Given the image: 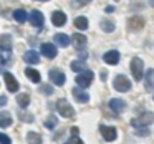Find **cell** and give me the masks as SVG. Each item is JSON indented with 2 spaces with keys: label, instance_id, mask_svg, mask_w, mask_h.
<instances>
[{
  "label": "cell",
  "instance_id": "cell-6",
  "mask_svg": "<svg viewBox=\"0 0 154 144\" xmlns=\"http://www.w3.org/2000/svg\"><path fill=\"white\" fill-rule=\"evenodd\" d=\"M50 80L51 83H55L57 86H63L65 81H66V76H65V73L61 70H58V68H53V70H50Z\"/></svg>",
  "mask_w": 154,
  "mask_h": 144
},
{
  "label": "cell",
  "instance_id": "cell-39",
  "mask_svg": "<svg viewBox=\"0 0 154 144\" xmlns=\"http://www.w3.org/2000/svg\"><path fill=\"white\" fill-rule=\"evenodd\" d=\"M151 5H152V7H154V0H151Z\"/></svg>",
  "mask_w": 154,
  "mask_h": 144
},
{
  "label": "cell",
  "instance_id": "cell-33",
  "mask_svg": "<svg viewBox=\"0 0 154 144\" xmlns=\"http://www.w3.org/2000/svg\"><path fill=\"white\" fill-rule=\"evenodd\" d=\"M90 2H91V0H73V4H75V5H80V7H81V5L90 4Z\"/></svg>",
  "mask_w": 154,
  "mask_h": 144
},
{
  "label": "cell",
  "instance_id": "cell-32",
  "mask_svg": "<svg viewBox=\"0 0 154 144\" xmlns=\"http://www.w3.org/2000/svg\"><path fill=\"white\" fill-rule=\"evenodd\" d=\"M65 144H83V141L80 139V137H76V136H73V137H70V139L66 141Z\"/></svg>",
  "mask_w": 154,
  "mask_h": 144
},
{
  "label": "cell",
  "instance_id": "cell-12",
  "mask_svg": "<svg viewBox=\"0 0 154 144\" xmlns=\"http://www.w3.org/2000/svg\"><path fill=\"white\" fill-rule=\"evenodd\" d=\"M144 88H146L147 93L154 91V70L152 68H149L146 71V75H144Z\"/></svg>",
  "mask_w": 154,
  "mask_h": 144
},
{
  "label": "cell",
  "instance_id": "cell-34",
  "mask_svg": "<svg viewBox=\"0 0 154 144\" xmlns=\"http://www.w3.org/2000/svg\"><path fill=\"white\" fill-rule=\"evenodd\" d=\"M42 91H43L45 94H50V93H53V90H51V88L48 86V84H43V86H42Z\"/></svg>",
  "mask_w": 154,
  "mask_h": 144
},
{
  "label": "cell",
  "instance_id": "cell-25",
  "mask_svg": "<svg viewBox=\"0 0 154 144\" xmlns=\"http://www.w3.org/2000/svg\"><path fill=\"white\" fill-rule=\"evenodd\" d=\"M75 27L78 30H86L88 28V18L86 17H76L75 18Z\"/></svg>",
  "mask_w": 154,
  "mask_h": 144
},
{
  "label": "cell",
  "instance_id": "cell-4",
  "mask_svg": "<svg viewBox=\"0 0 154 144\" xmlns=\"http://www.w3.org/2000/svg\"><path fill=\"white\" fill-rule=\"evenodd\" d=\"M113 86H114V90L119 91V93H126L131 88V81L128 80V76H124V75H118L113 81Z\"/></svg>",
  "mask_w": 154,
  "mask_h": 144
},
{
  "label": "cell",
  "instance_id": "cell-31",
  "mask_svg": "<svg viewBox=\"0 0 154 144\" xmlns=\"http://www.w3.org/2000/svg\"><path fill=\"white\" fill-rule=\"evenodd\" d=\"M0 144H12V141H10V137H8L7 134L0 133Z\"/></svg>",
  "mask_w": 154,
  "mask_h": 144
},
{
  "label": "cell",
  "instance_id": "cell-14",
  "mask_svg": "<svg viewBox=\"0 0 154 144\" xmlns=\"http://www.w3.org/2000/svg\"><path fill=\"white\" fill-rule=\"evenodd\" d=\"M23 60H25V63H28V65H37L38 61H40V55L35 50H28V51H25Z\"/></svg>",
  "mask_w": 154,
  "mask_h": 144
},
{
  "label": "cell",
  "instance_id": "cell-10",
  "mask_svg": "<svg viewBox=\"0 0 154 144\" xmlns=\"http://www.w3.org/2000/svg\"><path fill=\"white\" fill-rule=\"evenodd\" d=\"M28 20H30V23L33 25L35 28H42L43 27V14L42 12H38V10H32V14H30V17H28Z\"/></svg>",
  "mask_w": 154,
  "mask_h": 144
},
{
  "label": "cell",
  "instance_id": "cell-37",
  "mask_svg": "<svg viewBox=\"0 0 154 144\" xmlns=\"http://www.w3.org/2000/svg\"><path fill=\"white\" fill-rule=\"evenodd\" d=\"M106 78H108V73H106V71H103V73H101V80L106 81Z\"/></svg>",
  "mask_w": 154,
  "mask_h": 144
},
{
  "label": "cell",
  "instance_id": "cell-7",
  "mask_svg": "<svg viewBox=\"0 0 154 144\" xmlns=\"http://www.w3.org/2000/svg\"><path fill=\"white\" fill-rule=\"evenodd\" d=\"M4 80H5V84H7V90L10 91V93H17L18 88H20V84H18L17 78H15L12 73L5 71V73H4Z\"/></svg>",
  "mask_w": 154,
  "mask_h": 144
},
{
  "label": "cell",
  "instance_id": "cell-19",
  "mask_svg": "<svg viewBox=\"0 0 154 144\" xmlns=\"http://www.w3.org/2000/svg\"><path fill=\"white\" fill-rule=\"evenodd\" d=\"M12 63V50L0 48V65H10Z\"/></svg>",
  "mask_w": 154,
  "mask_h": 144
},
{
  "label": "cell",
  "instance_id": "cell-26",
  "mask_svg": "<svg viewBox=\"0 0 154 144\" xmlns=\"http://www.w3.org/2000/svg\"><path fill=\"white\" fill-rule=\"evenodd\" d=\"M17 103H18V106H20V108H27L28 104H30V96L25 94V93L18 94V96H17Z\"/></svg>",
  "mask_w": 154,
  "mask_h": 144
},
{
  "label": "cell",
  "instance_id": "cell-17",
  "mask_svg": "<svg viewBox=\"0 0 154 144\" xmlns=\"http://www.w3.org/2000/svg\"><path fill=\"white\" fill-rule=\"evenodd\" d=\"M71 40H73L75 47H76L78 50H83V48L86 47V41H88V40H86V37H85V35H81V33H75Z\"/></svg>",
  "mask_w": 154,
  "mask_h": 144
},
{
  "label": "cell",
  "instance_id": "cell-22",
  "mask_svg": "<svg viewBox=\"0 0 154 144\" xmlns=\"http://www.w3.org/2000/svg\"><path fill=\"white\" fill-rule=\"evenodd\" d=\"M144 27V18L143 17H133L129 20V28L131 30H139Z\"/></svg>",
  "mask_w": 154,
  "mask_h": 144
},
{
  "label": "cell",
  "instance_id": "cell-13",
  "mask_svg": "<svg viewBox=\"0 0 154 144\" xmlns=\"http://www.w3.org/2000/svg\"><path fill=\"white\" fill-rule=\"evenodd\" d=\"M51 23L55 25V27H63L65 23H66V15H65V12L61 10H57L51 14Z\"/></svg>",
  "mask_w": 154,
  "mask_h": 144
},
{
  "label": "cell",
  "instance_id": "cell-15",
  "mask_svg": "<svg viewBox=\"0 0 154 144\" xmlns=\"http://www.w3.org/2000/svg\"><path fill=\"white\" fill-rule=\"evenodd\" d=\"M73 96H75V100L80 101V103H88V100H90V94H88L83 88H73Z\"/></svg>",
  "mask_w": 154,
  "mask_h": 144
},
{
  "label": "cell",
  "instance_id": "cell-2",
  "mask_svg": "<svg viewBox=\"0 0 154 144\" xmlns=\"http://www.w3.org/2000/svg\"><path fill=\"white\" fill-rule=\"evenodd\" d=\"M93 80H94V75H93V71H90V70L81 71V73H78L76 78H75V81H76V84L80 88H88L93 83Z\"/></svg>",
  "mask_w": 154,
  "mask_h": 144
},
{
  "label": "cell",
  "instance_id": "cell-16",
  "mask_svg": "<svg viewBox=\"0 0 154 144\" xmlns=\"http://www.w3.org/2000/svg\"><path fill=\"white\" fill-rule=\"evenodd\" d=\"M109 108L114 113H121V111H124V108H126V103H124L123 100H119V98H113V100H109Z\"/></svg>",
  "mask_w": 154,
  "mask_h": 144
},
{
  "label": "cell",
  "instance_id": "cell-36",
  "mask_svg": "<svg viewBox=\"0 0 154 144\" xmlns=\"http://www.w3.org/2000/svg\"><path fill=\"white\" fill-rule=\"evenodd\" d=\"M78 133H80V131H78V127H71V134H73V136H76Z\"/></svg>",
  "mask_w": 154,
  "mask_h": 144
},
{
  "label": "cell",
  "instance_id": "cell-29",
  "mask_svg": "<svg viewBox=\"0 0 154 144\" xmlns=\"http://www.w3.org/2000/svg\"><path fill=\"white\" fill-rule=\"evenodd\" d=\"M101 28L109 33V32L114 30V23H113V22H109V20H104V22H101Z\"/></svg>",
  "mask_w": 154,
  "mask_h": 144
},
{
  "label": "cell",
  "instance_id": "cell-28",
  "mask_svg": "<svg viewBox=\"0 0 154 144\" xmlns=\"http://www.w3.org/2000/svg\"><path fill=\"white\" fill-rule=\"evenodd\" d=\"M27 139L30 141L32 144H42V137H40V134H37V133H28Z\"/></svg>",
  "mask_w": 154,
  "mask_h": 144
},
{
  "label": "cell",
  "instance_id": "cell-21",
  "mask_svg": "<svg viewBox=\"0 0 154 144\" xmlns=\"http://www.w3.org/2000/svg\"><path fill=\"white\" fill-rule=\"evenodd\" d=\"M25 75H27V78L32 81V83H40V73H38L37 70H33V68H27L25 70Z\"/></svg>",
  "mask_w": 154,
  "mask_h": 144
},
{
  "label": "cell",
  "instance_id": "cell-24",
  "mask_svg": "<svg viewBox=\"0 0 154 144\" xmlns=\"http://www.w3.org/2000/svg\"><path fill=\"white\" fill-rule=\"evenodd\" d=\"M0 48L12 50V37L10 35H2V37H0Z\"/></svg>",
  "mask_w": 154,
  "mask_h": 144
},
{
  "label": "cell",
  "instance_id": "cell-8",
  "mask_svg": "<svg viewBox=\"0 0 154 144\" xmlns=\"http://www.w3.org/2000/svg\"><path fill=\"white\" fill-rule=\"evenodd\" d=\"M100 133H101V136L104 137V141H108V142L114 141V139H116V136H118L116 127H113V126H101L100 127Z\"/></svg>",
  "mask_w": 154,
  "mask_h": 144
},
{
  "label": "cell",
  "instance_id": "cell-5",
  "mask_svg": "<svg viewBox=\"0 0 154 144\" xmlns=\"http://www.w3.org/2000/svg\"><path fill=\"white\" fill-rule=\"evenodd\" d=\"M152 121H154L152 113H144V114H141L139 118H136V119H131V126L139 129V127H146L147 124H151Z\"/></svg>",
  "mask_w": 154,
  "mask_h": 144
},
{
  "label": "cell",
  "instance_id": "cell-27",
  "mask_svg": "<svg viewBox=\"0 0 154 144\" xmlns=\"http://www.w3.org/2000/svg\"><path fill=\"white\" fill-rule=\"evenodd\" d=\"M71 70L75 71V73H81V71H85L86 68H85V63L83 61H71Z\"/></svg>",
  "mask_w": 154,
  "mask_h": 144
},
{
  "label": "cell",
  "instance_id": "cell-38",
  "mask_svg": "<svg viewBox=\"0 0 154 144\" xmlns=\"http://www.w3.org/2000/svg\"><path fill=\"white\" fill-rule=\"evenodd\" d=\"M113 10H114V7H113V5H109V7H106V12H108V14H111Z\"/></svg>",
  "mask_w": 154,
  "mask_h": 144
},
{
  "label": "cell",
  "instance_id": "cell-3",
  "mask_svg": "<svg viewBox=\"0 0 154 144\" xmlns=\"http://www.w3.org/2000/svg\"><path fill=\"white\" fill-rule=\"evenodd\" d=\"M57 111H58V114H61L63 118H73L75 116V109L71 108V104L68 103L66 100H58V103H57Z\"/></svg>",
  "mask_w": 154,
  "mask_h": 144
},
{
  "label": "cell",
  "instance_id": "cell-1",
  "mask_svg": "<svg viewBox=\"0 0 154 144\" xmlns=\"http://www.w3.org/2000/svg\"><path fill=\"white\" fill-rule=\"evenodd\" d=\"M131 75H133V78L136 81H139L141 78H143V75H144V63H143V60L141 58H137V57H134L133 60H131Z\"/></svg>",
  "mask_w": 154,
  "mask_h": 144
},
{
  "label": "cell",
  "instance_id": "cell-11",
  "mask_svg": "<svg viewBox=\"0 0 154 144\" xmlns=\"http://www.w3.org/2000/svg\"><path fill=\"white\" fill-rule=\"evenodd\" d=\"M119 58H121V55H119L118 50H109V51H106V53L103 55L104 63H108V65H116L118 61H119Z\"/></svg>",
  "mask_w": 154,
  "mask_h": 144
},
{
  "label": "cell",
  "instance_id": "cell-40",
  "mask_svg": "<svg viewBox=\"0 0 154 144\" xmlns=\"http://www.w3.org/2000/svg\"><path fill=\"white\" fill-rule=\"evenodd\" d=\"M40 2H48V0H40Z\"/></svg>",
  "mask_w": 154,
  "mask_h": 144
},
{
  "label": "cell",
  "instance_id": "cell-35",
  "mask_svg": "<svg viewBox=\"0 0 154 144\" xmlns=\"http://www.w3.org/2000/svg\"><path fill=\"white\" fill-rule=\"evenodd\" d=\"M7 104V96H0V106H5Z\"/></svg>",
  "mask_w": 154,
  "mask_h": 144
},
{
  "label": "cell",
  "instance_id": "cell-30",
  "mask_svg": "<svg viewBox=\"0 0 154 144\" xmlns=\"http://www.w3.org/2000/svg\"><path fill=\"white\" fill-rule=\"evenodd\" d=\"M57 123H58V119L55 116H50L47 121H45V127H48V129H53L55 126H57Z\"/></svg>",
  "mask_w": 154,
  "mask_h": 144
},
{
  "label": "cell",
  "instance_id": "cell-9",
  "mask_svg": "<svg viewBox=\"0 0 154 144\" xmlns=\"http://www.w3.org/2000/svg\"><path fill=\"white\" fill-rule=\"evenodd\" d=\"M40 51H42V55H43V57L50 58V60H51V58H55V57H57V53H58L57 47H55L53 43H42Z\"/></svg>",
  "mask_w": 154,
  "mask_h": 144
},
{
  "label": "cell",
  "instance_id": "cell-20",
  "mask_svg": "<svg viewBox=\"0 0 154 144\" xmlns=\"http://www.w3.org/2000/svg\"><path fill=\"white\" fill-rule=\"evenodd\" d=\"M12 114L7 113V111H2L0 113V127H8L12 124Z\"/></svg>",
  "mask_w": 154,
  "mask_h": 144
},
{
  "label": "cell",
  "instance_id": "cell-23",
  "mask_svg": "<svg viewBox=\"0 0 154 144\" xmlns=\"http://www.w3.org/2000/svg\"><path fill=\"white\" fill-rule=\"evenodd\" d=\"M14 18L18 22V23H25V22L28 20V15H27V12H25L23 8H18V10L14 12Z\"/></svg>",
  "mask_w": 154,
  "mask_h": 144
},
{
  "label": "cell",
  "instance_id": "cell-18",
  "mask_svg": "<svg viewBox=\"0 0 154 144\" xmlns=\"http://www.w3.org/2000/svg\"><path fill=\"white\" fill-rule=\"evenodd\" d=\"M70 37L68 35H65V33H57L55 35V43L58 45V47H61V48H66L68 45H70Z\"/></svg>",
  "mask_w": 154,
  "mask_h": 144
}]
</instances>
